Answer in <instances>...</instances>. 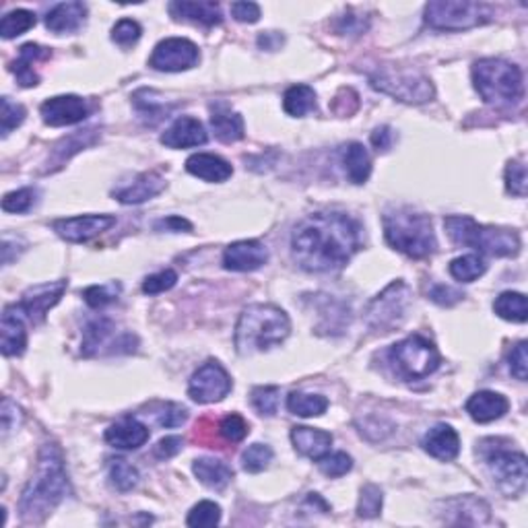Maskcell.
<instances>
[{
	"label": "cell",
	"mask_w": 528,
	"mask_h": 528,
	"mask_svg": "<svg viewBox=\"0 0 528 528\" xmlns=\"http://www.w3.org/2000/svg\"><path fill=\"white\" fill-rule=\"evenodd\" d=\"M392 141H395V134H392L390 126H380L372 132V145L378 151H388L392 147Z\"/></svg>",
	"instance_id": "obj_59"
},
{
	"label": "cell",
	"mask_w": 528,
	"mask_h": 528,
	"mask_svg": "<svg viewBox=\"0 0 528 528\" xmlns=\"http://www.w3.org/2000/svg\"><path fill=\"white\" fill-rule=\"evenodd\" d=\"M87 6L83 3H60L46 17V27L54 33H73L83 25Z\"/></svg>",
	"instance_id": "obj_30"
},
{
	"label": "cell",
	"mask_w": 528,
	"mask_h": 528,
	"mask_svg": "<svg viewBox=\"0 0 528 528\" xmlns=\"http://www.w3.org/2000/svg\"><path fill=\"white\" fill-rule=\"evenodd\" d=\"M267 260H269L267 246L256 240L233 241V244L227 246L223 252V267L227 270H235V273L259 270L262 264H267Z\"/></svg>",
	"instance_id": "obj_18"
},
{
	"label": "cell",
	"mask_w": 528,
	"mask_h": 528,
	"mask_svg": "<svg viewBox=\"0 0 528 528\" xmlns=\"http://www.w3.org/2000/svg\"><path fill=\"white\" fill-rule=\"evenodd\" d=\"M270 460H273V448L267 444H252L241 454V467L248 473H260L270 465Z\"/></svg>",
	"instance_id": "obj_41"
},
{
	"label": "cell",
	"mask_w": 528,
	"mask_h": 528,
	"mask_svg": "<svg viewBox=\"0 0 528 528\" xmlns=\"http://www.w3.org/2000/svg\"><path fill=\"white\" fill-rule=\"evenodd\" d=\"M157 409L151 415L161 427H180L188 419V411L176 403H157Z\"/></svg>",
	"instance_id": "obj_44"
},
{
	"label": "cell",
	"mask_w": 528,
	"mask_h": 528,
	"mask_svg": "<svg viewBox=\"0 0 528 528\" xmlns=\"http://www.w3.org/2000/svg\"><path fill=\"white\" fill-rule=\"evenodd\" d=\"M430 299L438 305H454L460 302L462 294L459 289L446 287V285H435V287L430 291Z\"/></svg>",
	"instance_id": "obj_56"
},
{
	"label": "cell",
	"mask_w": 528,
	"mask_h": 528,
	"mask_svg": "<svg viewBox=\"0 0 528 528\" xmlns=\"http://www.w3.org/2000/svg\"><path fill=\"white\" fill-rule=\"evenodd\" d=\"M33 25H35V15L32 11H25V9L11 11L6 13L3 21H0V35H3L5 40H13L21 33L30 32Z\"/></svg>",
	"instance_id": "obj_40"
},
{
	"label": "cell",
	"mask_w": 528,
	"mask_h": 528,
	"mask_svg": "<svg viewBox=\"0 0 528 528\" xmlns=\"http://www.w3.org/2000/svg\"><path fill=\"white\" fill-rule=\"evenodd\" d=\"M206 131L201 120L192 116H180L161 134V145L169 149H190L206 142Z\"/></svg>",
	"instance_id": "obj_21"
},
{
	"label": "cell",
	"mask_w": 528,
	"mask_h": 528,
	"mask_svg": "<svg viewBox=\"0 0 528 528\" xmlns=\"http://www.w3.org/2000/svg\"><path fill=\"white\" fill-rule=\"evenodd\" d=\"M508 409V398L494 390L475 392V395L467 401V413L470 419L477 421V423H491V421L504 417Z\"/></svg>",
	"instance_id": "obj_23"
},
{
	"label": "cell",
	"mask_w": 528,
	"mask_h": 528,
	"mask_svg": "<svg viewBox=\"0 0 528 528\" xmlns=\"http://www.w3.org/2000/svg\"><path fill=\"white\" fill-rule=\"evenodd\" d=\"M473 85L485 102L496 108H512L523 102V70L502 59H483L473 64Z\"/></svg>",
	"instance_id": "obj_5"
},
{
	"label": "cell",
	"mask_w": 528,
	"mask_h": 528,
	"mask_svg": "<svg viewBox=\"0 0 528 528\" xmlns=\"http://www.w3.org/2000/svg\"><path fill=\"white\" fill-rule=\"evenodd\" d=\"M384 238L409 259H427L438 248L432 219L411 206H396L384 213Z\"/></svg>",
	"instance_id": "obj_4"
},
{
	"label": "cell",
	"mask_w": 528,
	"mask_h": 528,
	"mask_svg": "<svg viewBox=\"0 0 528 528\" xmlns=\"http://www.w3.org/2000/svg\"><path fill=\"white\" fill-rule=\"evenodd\" d=\"M25 114L27 112L23 105L13 104L9 97H3V116H0V120H3V137H9L13 128L23 124Z\"/></svg>",
	"instance_id": "obj_53"
},
{
	"label": "cell",
	"mask_w": 528,
	"mask_h": 528,
	"mask_svg": "<svg viewBox=\"0 0 528 528\" xmlns=\"http://www.w3.org/2000/svg\"><path fill=\"white\" fill-rule=\"evenodd\" d=\"M137 349V337L128 332L116 334L112 320L99 318L85 326L81 353L85 358H94L102 353H132Z\"/></svg>",
	"instance_id": "obj_12"
},
{
	"label": "cell",
	"mask_w": 528,
	"mask_h": 528,
	"mask_svg": "<svg viewBox=\"0 0 528 528\" xmlns=\"http://www.w3.org/2000/svg\"><path fill=\"white\" fill-rule=\"evenodd\" d=\"M342 166L353 184H366L372 174V157L361 142H349L342 151Z\"/></svg>",
	"instance_id": "obj_32"
},
{
	"label": "cell",
	"mask_w": 528,
	"mask_h": 528,
	"mask_svg": "<svg viewBox=\"0 0 528 528\" xmlns=\"http://www.w3.org/2000/svg\"><path fill=\"white\" fill-rule=\"evenodd\" d=\"M132 104L134 108H137L139 116L145 120L149 126H155L157 123H161V120L168 118L169 112L174 110V105L161 104L159 99L155 97V91L151 89L137 91V94L132 96Z\"/></svg>",
	"instance_id": "obj_34"
},
{
	"label": "cell",
	"mask_w": 528,
	"mask_h": 528,
	"mask_svg": "<svg viewBox=\"0 0 528 528\" xmlns=\"http://www.w3.org/2000/svg\"><path fill=\"white\" fill-rule=\"evenodd\" d=\"M487 5L470 0H433L425 5V23L438 32H462L489 21Z\"/></svg>",
	"instance_id": "obj_9"
},
{
	"label": "cell",
	"mask_w": 528,
	"mask_h": 528,
	"mask_svg": "<svg viewBox=\"0 0 528 528\" xmlns=\"http://www.w3.org/2000/svg\"><path fill=\"white\" fill-rule=\"evenodd\" d=\"M219 520H221L219 505L215 502L205 499V502H198L195 508L190 510L187 524L188 526H215V524H219Z\"/></svg>",
	"instance_id": "obj_42"
},
{
	"label": "cell",
	"mask_w": 528,
	"mask_h": 528,
	"mask_svg": "<svg viewBox=\"0 0 528 528\" xmlns=\"http://www.w3.org/2000/svg\"><path fill=\"white\" fill-rule=\"evenodd\" d=\"M141 25L137 23L134 19H120L116 25H114L112 30V40L116 41L118 46H132L137 44L139 38H141Z\"/></svg>",
	"instance_id": "obj_50"
},
{
	"label": "cell",
	"mask_w": 528,
	"mask_h": 528,
	"mask_svg": "<svg viewBox=\"0 0 528 528\" xmlns=\"http://www.w3.org/2000/svg\"><path fill=\"white\" fill-rule=\"evenodd\" d=\"M178 281V273L171 269L161 270V273L147 277L145 283H142V291H145L147 296H157V294H163V291L171 289Z\"/></svg>",
	"instance_id": "obj_52"
},
{
	"label": "cell",
	"mask_w": 528,
	"mask_h": 528,
	"mask_svg": "<svg viewBox=\"0 0 528 528\" xmlns=\"http://www.w3.org/2000/svg\"><path fill=\"white\" fill-rule=\"evenodd\" d=\"M485 270H487V262L479 254H467L451 262V275L460 283H473L485 275Z\"/></svg>",
	"instance_id": "obj_38"
},
{
	"label": "cell",
	"mask_w": 528,
	"mask_h": 528,
	"mask_svg": "<svg viewBox=\"0 0 528 528\" xmlns=\"http://www.w3.org/2000/svg\"><path fill=\"white\" fill-rule=\"evenodd\" d=\"M40 112L50 126H70L89 116V104L78 96H56L46 99Z\"/></svg>",
	"instance_id": "obj_17"
},
{
	"label": "cell",
	"mask_w": 528,
	"mask_h": 528,
	"mask_svg": "<svg viewBox=\"0 0 528 528\" xmlns=\"http://www.w3.org/2000/svg\"><path fill=\"white\" fill-rule=\"evenodd\" d=\"M219 432L221 435H223V440L232 442V444H238V442H241L248 435V423L246 419L241 415H227L223 421H221L219 425Z\"/></svg>",
	"instance_id": "obj_51"
},
{
	"label": "cell",
	"mask_w": 528,
	"mask_h": 528,
	"mask_svg": "<svg viewBox=\"0 0 528 528\" xmlns=\"http://www.w3.org/2000/svg\"><path fill=\"white\" fill-rule=\"evenodd\" d=\"M409 287L403 281L390 283L380 296H376L369 302L366 310L368 324L382 332H390L392 328L401 326L406 314V305H409Z\"/></svg>",
	"instance_id": "obj_11"
},
{
	"label": "cell",
	"mask_w": 528,
	"mask_h": 528,
	"mask_svg": "<svg viewBox=\"0 0 528 528\" xmlns=\"http://www.w3.org/2000/svg\"><path fill=\"white\" fill-rule=\"evenodd\" d=\"M287 409L297 417H320L328 409V398L323 395L291 392L287 396Z\"/></svg>",
	"instance_id": "obj_37"
},
{
	"label": "cell",
	"mask_w": 528,
	"mask_h": 528,
	"mask_svg": "<svg viewBox=\"0 0 528 528\" xmlns=\"http://www.w3.org/2000/svg\"><path fill=\"white\" fill-rule=\"evenodd\" d=\"M494 312L499 318L508 320V323L523 324L528 320V308H526V296L518 294V291H504L502 296L496 297Z\"/></svg>",
	"instance_id": "obj_35"
},
{
	"label": "cell",
	"mask_w": 528,
	"mask_h": 528,
	"mask_svg": "<svg viewBox=\"0 0 528 528\" xmlns=\"http://www.w3.org/2000/svg\"><path fill=\"white\" fill-rule=\"evenodd\" d=\"M163 188H166L163 176L157 174V171H145V174L134 178L131 184L114 190L112 196L123 205H141L151 201V198L159 195Z\"/></svg>",
	"instance_id": "obj_20"
},
{
	"label": "cell",
	"mask_w": 528,
	"mask_h": 528,
	"mask_svg": "<svg viewBox=\"0 0 528 528\" xmlns=\"http://www.w3.org/2000/svg\"><path fill=\"white\" fill-rule=\"evenodd\" d=\"M120 294V285H94V287H87L83 291L85 302H87L91 308H104V305L112 304L116 296Z\"/></svg>",
	"instance_id": "obj_48"
},
{
	"label": "cell",
	"mask_w": 528,
	"mask_h": 528,
	"mask_svg": "<svg viewBox=\"0 0 528 528\" xmlns=\"http://www.w3.org/2000/svg\"><path fill=\"white\" fill-rule=\"evenodd\" d=\"M481 452L491 477L505 497H518L524 494L528 470L526 456L523 452H512L502 446H489L487 440L481 442Z\"/></svg>",
	"instance_id": "obj_10"
},
{
	"label": "cell",
	"mask_w": 528,
	"mask_h": 528,
	"mask_svg": "<svg viewBox=\"0 0 528 528\" xmlns=\"http://www.w3.org/2000/svg\"><path fill=\"white\" fill-rule=\"evenodd\" d=\"M211 128L215 132V137L221 142H238L244 139V118L238 112H232L227 105L217 104L211 105Z\"/></svg>",
	"instance_id": "obj_29"
},
{
	"label": "cell",
	"mask_w": 528,
	"mask_h": 528,
	"mask_svg": "<svg viewBox=\"0 0 528 528\" xmlns=\"http://www.w3.org/2000/svg\"><path fill=\"white\" fill-rule=\"evenodd\" d=\"M320 470L331 479H337V477L347 475L349 470L353 469V459L345 452H334V454H326L323 459L318 460Z\"/></svg>",
	"instance_id": "obj_46"
},
{
	"label": "cell",
	"mask_w": 528,
	"mask_h": 528,
	"mask_svg": "<svg viewBox=\"0 0 528 528\" xmlns=\"http://www.w3.org/2000/svg\"><path fill=\"white\" fill-rule=\"evenodd\" d=\"M180 451H182V438H178V435H169V438H163L159 444L155 446V456L157 459L166 460V459H171V456H176Z\"/></svg>",
	"instance_id": "obj_57"
},
{
	"label": "cell",
	"mask_w": 528,
	"mask_h": 528,
	"mask_svg": "<svg viewBox=\"0 0 528 528\" xmlns=\"http://www.w3.org/2000/svg\"><path fill=\"white\" fill-rule=\"evenodd\" d=\"M116 225V217L114 215H81V217H68L54 221V232L60 235L62 240L70 241V244H83L89 241L96 235L108 232L110 227Z\"/></svg>",
	"instance_id": "obj_16"
},
{
	"label": "cell",
	"mask_w": 528,
	"mask_h": 528,
	"mask_svg": "<svg viewBox=\"0 0 528 528\" xmlns=\"http://www.w3.org/2000/svg\"><path fill=\"white\" fill-rule=\"evenodd\" d=\"M52 56V50L40 44H25L21 46L19 59L11 64V70L17 77V83L21 87H35L40 85V77L33 70V64L38 60H48Z\"/></svg>",
	"instance_id": "obj_28"
},
{
	"label": "cell",
	"mask_w": 528,
	"mask_h": 528,
	"mask_svg": "<svg viewBox=\"0 0 528 528\" xmlns=\"http://www.w3.org/2000/svg\"><path fill=\"white\" fill-rule=\"evenodd\" d=\"M35 196L38 190L33 188H21L15 192H9L3 198V211L5 213H27L35 205Z\"/></svg>",
	"instance_id": "obj_47"
},
{
	"label": "cell",
	"mask_w": 528,
	"mask_h": 528,
	"mask_svg": "<svg viewBox=\"0 0 528 528\" xmlns=\"http://www.w3.org/2000/svg\"><path fill=\"white\" fill-rule=\"evenodd\" d=\"M108 477H110V485L116 491H132L134 487L139 485V470L134 469L131 462H126L124 459H116V460H110V470H108Z\"/></svg>",
	"instance_id": "obj_39"
},
{
	"label": "cell",
	"mask_w": 528,
	"mask_h": 528,
	"mask_svg": "<svg viewBox=\"0 0 528 528\" xmlns=\"http://www.w3.org/2000/svg\"><path fill=\"white\" fill-rule=\"evenodd\" d=\"M67 287H68L67 279L35 285V287L27 289L23 297H21V302L17 304L19 310L23 312V316L30 318L33 324L44 323L46 314L60 302V297L64 296Z\"/></svg>",
	"instance_id": "obj_15"
},
{
	"label": "cell",
	"mask_w": 528,
	"mask_h": 528,
	"mask_svg": "<svg viewBox=\"0 0 528 528\" xmlns=\"http://www.w3.org/2000/svg\"><path fill=\"white\" fill-rule=\"evenodd\" d=\"M187 171L192 176L201 178L205 182H225L230 180L233 174V168L230 161L223 157L211 155V153H196L188 157Z\"/></svg>",
	"instance_id": "obj_26"
},
{
	"label": "cell",
	"mask_w": 528,
	"mask_h": 528,
	"mask_svg": "<svg viewBox=\"0 0 528 528\" xmlns=\"http://www.w3.org/2000/svg\"><path fill=\"white\" fill-rule=\"evenodd\" d=\"M388 358L405 380H423L440 368V353L430 339L413 334L390 347Z\"/></svg>",
	"instance_id": "obj_8"
},
{
	"label": "cell",
	"mask_w": 528,
	"mask_h": 528,
	"mask_svg": "<svg viewBox=\"0 0 528 528\" xmlns=\"http://www.w3.org/2000/svg\"><path fill=\"white\" fill-rule=\"evenodd\" d=\"M232 376L219 361L209 360L192 374L188 382V395L198 405L219 403L232 392Z\"/></svg>",
	"instance_id": "obj_13"
},
{
	"label": "cell",
	"mask_w": 528,
	"mask_h": 528,
	"mask_svg": "<svg viewBox=\"0 0 528 528\" xmlns=\"http://www.w3.org/2000/svg\"><path fill=\"white\" fill-rule=\"evenodd\" d=\"M283 108L289 116L302 118L316 108V91L308 85H294L285 91L283 96Z\"/></svg>",
	"instance_id": "obj_36"
},
{
	"label": "cell",
	"mask_w": 528,
	"mask_h": 528,
	"mask_svg": "<svg viewBox=\"0 0 528 528\" xmlns=\"http://www.w3.org/2000/svg\"><path fill=\"white\" fill-rule=\"evenodd\" d=\"M505 188L514 196H526V166L523 161H510L505 168Z\"/></svg>",
	"instance_id": "obj_49"
},
{
	"label": "cell",
	"mask_w": 528,
	"mask_h": 528,
	"mask_svg": "<svg viewBox=\"0 0 528 528\" xmlns=\"http://www.w3.org/2000/svg\"><path fill=\"white\" fill-rule=\"evenodd\" d=\"M149 427L134 417H124L105 430V442L118 451H137L149 440Z\"/></svg>",
	"instance_id": "obj_22"
},
{
	"label": "cell",
	"mask_w": 528,
	"mask_h": 528,
	"mask_svg": "<svg viewBox=\"0 0 528 528\" xmlns=\"http://www.w3.org/2000/svg\"><path fill=\"white\" fill-rule=\"evenodd\" d=\"M201 59L195 41L184 38H168L155 46L149 67L161 73H182L195 67Z\"/></svg>",
	"instance_id": "obj_14"
},
{
	"label": "cell",
	"mask_w": 528,
	"mask_h": 528,
	"mask_svg": "<svg viewBox=\"0 0 528 528\" xmlns=\"http://www.w3.org/2000/svg\"><path fill=\"white\" fill-rule=\"evenodd\" d=\"M291 442H294V448L302 456H308L312 460H320L323 456L331 452L332 433L302 425L291 430Z\"/></svg>",
	"instance_id": "obj_25"
},
{
	"label": "cell",
	"mask_w": 528,
	"mask_h": 528,
	"mask_svg": "<svg viewBox=\"0 0 528 528\" xmlns=\"http://www.w3.org/2000/svg\"><path fill=\"white\" fill-rule=\"evenodd\" d=\"M192 470L198 477V481L206 487L211 489H225L230 485L233 470L225 465L223 460H215V459H198L192 465Z\"/></svg>",
	"instance_id": "obj_33"
},
{
	"label": "cell",
	"mask_w": 528,
	"mask_h": 528,
	"mask_svg": "<svg viewBox=\"0 0 528 528\" xmlns=\"http://www.w3.org/2000/svg\"><path fill=\"white\" fill-rule=\"evenodd\" d=\"M444 227L454 244L475 248L481 254L516 256L520 252V235L514 230L479 225L473 217L467 215L446 217Z\"/></svg>",
	"instance_id": "obj_6"
},
{
	"label": "cell",
	"mask_w": 528,
	"mask_h": 528,
	"mask_svg": "<svg viewBox=\"0 0 528 528\" xmlns=\"http://www.w3.org/2000/svg\"><path fill=\"white\" fill-rule=\"evenodd\" d=\"M252 405L260 415L273 417L279 409V388L277 387H259L252 390Z\"/></svg>",
	"instance_id": "obj_45"
},
{
	"label": "cell",
	"mask_w": 528,
	"mask_h": 528,
	"mask_svg": "<svg viewBox=\"0 0 528 528\" xmlns=\"http://www.w3.org/2000/svg\"><path fill=\"white\" fill-rule=\"evenodd\" d=\"M372 87L382 91L403 104H427L435 96V89L430 78L413 68L396 67V64H384L369 75Z\"/></svg>",
	"instance_id": "obj_7"
},
{
	"label": "cell",
	"mask_w": 528,
	"mask_h": 528,
	"mask_svg": "<svg viewBox=\"0 0 528 528\" xmlns=\"http://www.w3.org/2000/svg\"><path fill=\"white\" fill-rule=\"evenodd\" d=\"M21 419V413H19V406L11 401V398H5L3 401V433L6 435L13 427H17Z\"/></svg>",
	"instance_id": "obj_58"
},
{
	"label": "cell",
	"mask_w": 528,
	"mask_h": 528,
	"mask_svg": "<svg viewBox=\"0 0 528 528\" xmlns=\"http://www.w3.org/2000/svg\"><path fill=\"white\" fill-rule=\"evenodd\" d=\"M155 230H168V232H182V230H187V232H190V230H192V225L188 223L187 219L171 215V217H168V219L157 221V223H155Z\"/></svg>",
	"instance_id": "obj_60"
},
{
	"label": "cell",
	"mask_w": 528,
	"mask_h": 528,
	"mask_svg": "<svg viewBox=\"0 0 528 528\" xmlns=\"http://www.w3.org/2000/svg\"><path fill=\"white\" fill-rule=\"evenodd\" d=\"M451 514H456L452 524H483L489 520V505L477 497L462 496L446 502V516Z\"/></svg>",
	"instance_id": "obj_31"
},
{
	"label": "cell",
	"mask_w": 528,
	"mask_h": 528,
	"mask_svg": "<svg viewBox=\"0 0 528 528\" xmlns=\"http://www.w3.org/2000/svg\"><path fill=\"white\" fill-rule=\"evenodd\" d=\"M423 451L433 456L438 460H454L460 452V438L451 425L440 423L432 427L430 432L423 435V442H421Z\"/></svg>",
	"instance_id": "obj_24"
},
{
	"label": "cell",
	"mask_w": 528,
	"mask_h": 528,
	"mask_svg": "<svg viewBox=\"0 0 528 528\" xmlns=\"http://www.w3.org/2000/svg\"><path fill=\"white\" fill-rule=\"evenodd\" d=\"M171 17L178 21H192V23H201L206 27L219 25L223 21L219 5L215 3H188V0H176L169 3Z\"/></svg>",
	"instance_id": "obj_27"
},
{
	"label": "cell",
	"mask_w": 528,
	"mask_h": 528,
	"mask_svg": "<svg viewBox=\"0 0 528 528\" xmlns=\"http://www.w3.org/2000/svg\"><path fill=\"white\" fill-rule=\"evenodd\" d=\"M382 502H384L382 489L378 487V485L368 483L366 487L361 489L360 504H358V514L361 518H376L378 514L382 512Z\"/></svg>",
	"instance_id": "obj_43"
},
{
	"label": "cell",
	"mask_w": 528,
	"mask_h": 528,
	"mask_svg": "<svg viewBox=\"0 0 528 528\" xmlns=\"http://www.w3.org/2000/svg\"><path fill=\"white\" fill-rule=\"evenodd\" d=\"M361 248V227L345 213H314L291 233L294 260L308 273H332Z\"/></svg>",
	"instance_id": "obj_1"
},
{
	"label": "cell",
	"mask_w": 528,
	"mask_h": 528,
	"mask_svg": "<svg viewBox=\"0 0 528 528\" xmlns=\"http://www.w3.org/2000/svg\"><path fill=\"white\" fill-rule=\"evenodd\" d=\"M232 15L240 23H256L260 19V6L256 3H233Z\"/></svg>",
	"instance_id": "obj_55"
},
{
	"label": "cell",
	"mask_w": 528,
	"mask_h": 528,
	"mask_svg": "<svg viewBox=\"0 0 528 528\" xmlns=\"http://www.w3.org/2000/svg\"><path fill=\"white\" fill-rule=\"evenodd\" d=\"M0 337H3V355L5 358H17L23 355L27 347V331L23 324V312L19 305H6L3 310V323H0Z\"/></svg>",
	"instance_id": "obj_19"
},
{
	"label": "cell",
	"mask_w": 528,
	"mask_h": 528,
	"mask_svg": "<svg viewBox=\"0 0 528 528\" xmlns=\"http://www.w3.org/2000/svg\"><path fill=\"white\" fill-rule=\"evenodd\" d=\"M289 332V316L281 308L270 304H254L240 314L233 341L240 355H250L281 345Z\"/></svg>",
	"instance_id": "obj_3"
},
{
	"label": "cell",
	"mask_w": 528,
	"mask_h": 528,
	"mask_svg": "<svg viewBox=\"0 0 528 528\" xmlns=\"http://www.w3.org/2000/svg\"><path fill=\"white\" fill-rule=\"evenodd\" d=\"M526 347H528V342L526 341H520L518 345L512 349V353H510V358H508L512 376H516L518 380H523V382L526 380V376H528V353H526Z\"/></svg>",
	"instance_id": "obj_54"
},
{
	"label": "cell",
	"mask_w": 528,
	"mask_h": 528,
	"mask_svg": "<svg viewBox=\"0 0 528 528\" xmlns=\"http://www.w3.org/2000/svg\"><path fill=\"white\" fill-rule=\"evenodd\" d=\"M70 483L59 444H46L40 452L38 469L19 499V512L25 523H41L68 496Z\"/></svg>",
	"instance_id": "obj_2"
}]
</instances>
